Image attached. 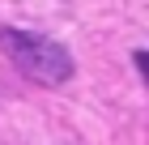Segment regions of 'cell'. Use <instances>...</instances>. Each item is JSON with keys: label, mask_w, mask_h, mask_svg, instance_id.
I'll return each instance as SVG.
<instances>
[{"label": "cell", "mask_w": 149, "mask_h": 145, "mask_svg": "<svg viewBox=\"0 0 149 145\" xmlns=\"http://www.w3.org/2000/svg\"><path fill=\"white\" fill-rule=\"evenodd\" d=\"M0 47L13 64L22 68L30 81L38 85H64L72 77V56L68 47H60L47 34H30V30H0Z\"/></svg>", "instance_id": "1"}]
</instances>
